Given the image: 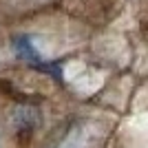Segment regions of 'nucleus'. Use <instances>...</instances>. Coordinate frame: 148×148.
I'll list each match as a JSON object with an SVG mask.
<instances>
[{
  "instance_id": "1",
  "label": "nucleus",
  "mask_w": 148,
  "mask_h": 148,
  "mask_svg": "<svg viewBox=\"0 0 148 148\" xmlns=\"http://www.w3.org/2000/svg\"><path fill=\"white\" fill-rule=\"evenodd\" d=\"M9 122H11V128L16 130V135H27L31 137L33 130L40 126L42 117H40V111L36 106H29V104H18L16 108L11 111L9 115Z\"/></svg>"
},
{
  "instance_id": "2",
  "label": "nucleus",
  "mask_w": 148,
  "mask_h": 148,
  "mask_svg": "<svg viewBox=\"0 0 148 148\" xmlns=\"http://www.w3.org/2000/svg\"><path fill=\"white\" fill-rule=\"evenodd\" d=\"M11 49H13V56L18 58V60L27 62V64H31V66L40 69V71H49V73H58V66H51V64H47V62L40 58V53H38V49L31 44V40L27 36H13L11 38Z\"/></svg>"
}]
</instances>
